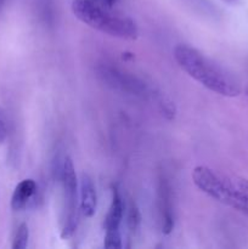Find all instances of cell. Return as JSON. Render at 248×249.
I'll list each match as a JSON object with an SVG mask.
<instances>
[{
    "label": "cell",
    "instance_id": "11",
    "mask_svg": "<svg viewBox=\"0 0 248 249\" xmlns=\"http://www.w3.org/2000/svg\"><path fill=\"white\" fill-rule=\"evenodd\" d=\"M140 224V213L134 202H131L129 206V213H128V228L130 233H134L139 228Z\"/></svg>",
    "mask_w": 248,
    "mask_h": 249
},
{
    "label": "cell",
    "instance_id": "3",
    "mask_svg": "<svg viewBox=\"0 0 248 249\" xmlns=\"http://www.w3.org/2000/svg\"><path fill=\"white\" fill-rule=\"evenodd\" d=\"M72 12L80 22L101 33L125 40H135L139 36L135 21L96 0H73Z\"/></svg>",
    "mask_w": 248,
    "mask_h": 249
},
{
    "label": "cell",
    "instance_id": "4",
    "mask_svg": "<svg viewBox=\"0 0 248 249\" xmlns=\"http://www.w3.org/2000/svg\"><path fill=\"white\" fill-rule=\"evenodd\" d=\"M63 191V226L61 237L63 240L70 238L74 233L79 215V199H78V180L75 175L74 165L70 157L63 158L60 174Z\"/></svg>",
    "mask_w": 248,
    "mask_h": 249
},
{
    "label": "cell",
    "instance_id": "7",
    "mask_svg": "<svg viewBox=\"0 0 248 249\" xmlns=\"http://www.w3.org/2000/svg\"><path fill=\"white\" fill-rule=\"evenodd\" d=\"M102 75L106 78L107 82L113 84V87L119 88L126 92H133L134 95H143L146 92L145 85L140 80L121 71L113 70V68H106V70L104 68Z\"/></svg>",
    "mask_w": 248,
    "mask_h": 249
},
{
    "label": "cell",
    "instance_id": "6",
    "mask_svg": "<svg viewBox=\"0 0 248 249\" xmlns=\"http://www.w3.org/2000/svg\"><path fill=\"white\" fill-rule=\"evenodd\" d=\"M158 204H159L160 219H162V231L165 235H169L174 229L173 198L169 182L163 175L158 181Z\"/></svg>",
    "mask_w": 248,
    "mask_h": 249
},
{
    "label": "cell",
    "instance_id": "15",
    "mask_svg": "<svg viewBox=\"0 0 248 249\" xmlns=\"http://www.w3.org/2000/svg\"><path fill=\"white\" fill-rule=\"evenodd\" d=\"M4 2H5V0H0V7H1L2 5H4Z\"/></svg>",
    "mask_w": 248,
    "mask_h": 249
},
{
    "label": "cell",
    "instance_id": "10",
    "mask_svg": "<svg viewBox=\"0 0 248 249\" xmlns=\"http://www.w3.org/2000/svg\"><path fill=\"white\" fill-rule=\"evenodd\" d=\"M29 230L28 225L26 223H22L17 228L16 233H15L14 241H12V248L14 249H24L28 245Z\"/></svg>",
    "mask_w": 248,
    "mask_h": 249
},
{
    "label": "cell",
    "instance_id": "14",
    "mask_svg": "<svg viewBox=\"0 0 248 249\" xmlns=\"http://www.w3.org/2000/svg\"><path fill=\"white\" fill-rule=\"evenodd\" d=\"M225 2H228V4H233V2H236L237 0H224Z\"/></svg>",
    "mask_w": 248,
    "mask_h": 249
},
{
    "label": "cell",
    "instance_id": "2",
    "mask_svg": "<svg viewBox=\"0 0 248 249\" xmlns=\"http://www.w3.org/2000/svg\"><path fill=\"white\" fill-rule=\"evenodd\" d=\"M191 177L197 189L207 196L248 216V179L224 174L206 165L195 167Z\"/></svg>",
    "mask_w": 248,
    "mask_h": 249
},
{
    "label": "cell",
    "instance_id": "9",
    "mask_svg": "<svg viewBox=\"0 0 248 249\" xmlns=\"http://www.w3.org/2000/svg\"><path fill=\"white\" fill-rule=\"evenodd\" d=\"M36 194V182L33 179H24L16 185L11 197V208L19 212L26 208Z\"/></svg>",
    "mask_w": 248,
    "mask_h": 249
},
{
    "label": "cell",
    "instance_id": "5",
    "mask_svg": "<svg viewBox=\"0 0 248 249\" xmlns=\"http://www.w3.org/2000/svg\"><path fill=\"white\" fill-rule=\"evenodd\" d=\"M124 215V203L122 199L119 190L116 185L112 186V199L109 204L108 212L105 218V248L121 249L123 247L121 237V224Z\"/></svg>",
    "mask_w": 248,
    "mask_h": 249
},
{
    "label": "cell",
    "instance_id": "13",
    "mask_svg": "<svg viewBox=\"0 0 248 249\" xmlns=\"http://www.w3.org/2000/svg\"><path fill=\"white\" fill-rule=\"evenodd\" d=\"M96 1L101 2L102 5H105V6L114 7L119 1H121V0H96Z\"/></svg>",
    "mask_w": 248,
    "mask_h": 249
},
{
    "label": "cell",
    "instance_id": "8",
    "mask_svg": "<svg viewBox=\"0 0 248 249\" xmlns=\"http://www.w3.org/2000/svg\"><path fill=\"white\" fill-rule=\"evenodd\" d=\"M97 196L94 181L88 174H82L79 184V209L85 218H91L96 212Z\"/></svg>",
    "mask_w": 248,
    "mask_h": 249
},
{
    "label": "cell",
    "instance_id": "12",
    "mask_svg": "<svg viewBox=\"0 0 248 249\" xmlns=\"http://www.w3.org/2000/svg\"><path fill=\"white\" fill-rule=\"evenodd\" d=\"M7 133H9V124H7V117L4 109L0 107V145L6 140Z\"/></svg>",
    "mask_w": 248,
    "mask_h": 249
},
{
    "label": "cell",
    "instance_id": "1",
    "mask_svg": "<svg viewBox=\"0 0 248 249\" xmlns=\"http://www.w3.org/2000/svg\"><path fill=\"white\" fill-rule=\"evenodd\" d=\"M174 58L185 73L209 91L225 97H236L242 91L240 82L230 71L192 46L186 44L175 46Z\"/></svg>",
    "mask_w": 248,
    "mask_h": 249
}]
</instances>
